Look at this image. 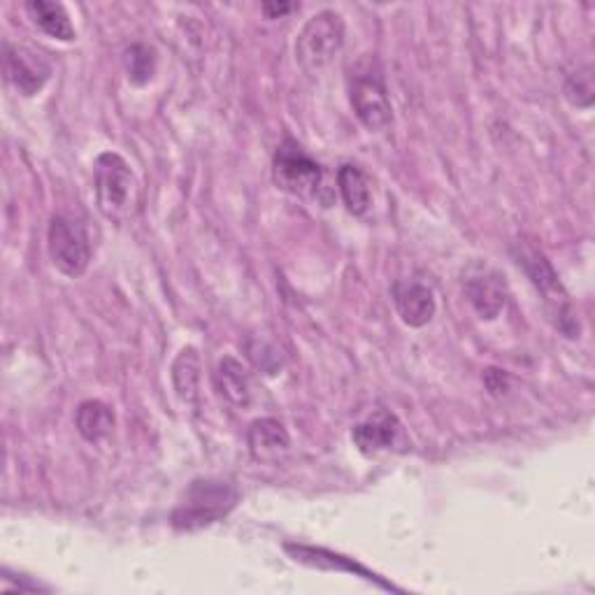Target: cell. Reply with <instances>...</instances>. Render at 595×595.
Masks as SVG:
<instances>
[{"label":"cell","mask_w":595,"mask_h":595,"mask_svg":"<svg viewBox=\"0 0 595 595\" xmlns=\"http://www.w3.org/2000/svg\"><path fill=\"white\" fill-rule=\"evenodd\" d=\"M75 426L86 442H101L114 430V411L103 400H84L75 411Z\"/></svg>","instance_id":"obj_18"},{"label":"cell","mask_w":595,"mask_h":595,"mask_svg":"<svg viewBox=\"0 0 595 595\" xmlns=\"http://www.w3.org/2000/svg\"><path fill=\"white\" fill-rule=\"evenodd\" d=\"M98 210L114 223H126L140 210V185L126 158L117 152L98 154L94 164Z\"/></svg>","instance_id":"obj_1"},{"label":"cell","mask_w":595,"mask_h":595,"mask_svg":"<svg viewBox=\"0 0 595 595\" xmlns=\"http://www.w3.org/2000/svg\"><path fill=\"white\" fill-rule=\"evenodd\" d=\"M563 94L570 105H575L580 109H591L595 101V84H593V65L584 63L577 71H572L565 77Z\"/></svg>","instance_id":"obj_20"},{"label":"cell","mask_w":595,"mask_h":595,"mask_svg":"<svg viewBox=\"0 0 595 595\" xmlns=\"http://www.w3.org/2000/svg\"><path fill=\"white\" fill-rule=\"evenodd\" d=\"M261 10H263V14L268 19H280V17H286L293 10V6H289V3H265Z\"/></svg>","instance_id":"obj_22"},{"label":"cell","mask_w":595,"mask_h":595,"mask_svg":"<svg viewBox=\"0 0 595 595\" xmlns=\"http://www.w3.org/2000/svg\"><path fill=\"white\" fill-rule=\"evenodd\" d=\"M6 77L21 96H35L52 77V63L27 44H6Z\"/></svg>","instance_id":"obj_8"},{"label":"cell","mask_w":595,"mask_h":595,"mask_svg":"<svg viewBox=\"0 0 595 595\" xmlns=\"http://www.w3.org/2000/svg\"><path fill=\"white\" fill-rule=\"evenodd\" d=\"M247 445H249V451L257 461L272 463L289 451L291 438H289V430L284 428L282 421L265 417V419H259L249 426Z\"/></svg>","instance_id":"obj_12"},{"label":"cell","mask_w":595,"mask_h":595,"mask_svg":"<svg viewBox=\"0 0 595 595\" xmlns=\"http://www.w3.org/2000/svg\"><path fill=\"white\" fill-rule=\"evenodd\" d=\"M466 295L479 316L487 319V322H493V319H498L500 312L505 310L508 286L498 272L489 270L474 274V278L466 282Z\"/></svg>","instance_id":"obj_11"},{"label":"cell","mask_w":595,"mask_h":595,"mask_svg":"<svg viewBox=\"0 0 595 595\" xmlns=\"http://www.w3.org/2000/svg\"><path fill=\"white\" fill-rule=\"evenodd\" d=\"M240 500V491L223 479H196L189 484L185 500L173 512V525L177 531L208 529L231 512Z\"/></svg>","instance_id":"obj_2"},{"label":"cell","mask_w":595,"mask_h":595,"mask_svg":"<svg viewBox=\"0 0 595 595\" xmlns=\"http://www.w3.org/2000/svg\"><path fill=\"white\" fill-rule=\"evenodd\" d=\"M200 373H202V365H200V356L196 347H185L173 361V386L179 400L189 407L198 405Z\"/></svg>","instance_id":"obj_16"},{"label":"cell","mask_w":595,"mask_h":595,"mask_svg":"<svg viewBox=\"0 0 595 595\" xmlns=\"http://www.w3.org/2000/svg\"><path fill=\"white\" fill-rule=\"evenodd\" d=\"M272 181L280 191L310 200L324 187V170L301 145L284 140L272 158Z\"/></svg>","instance_id":"obj_6"},{"label":"cell","mask_w":595,"mask_h":595,"mask_svg":"<svg viewBox=\"0 0 595 595\" xmlns=\"http://www.w3.org/2000/svg\"><path fill=\"white\" fill-rule=\"evenodd\" d=\"M345 44V21L333 10H322L305 21L295 38V61L305 73L326 67Z\"/></svg>","instance_id":"obj_5"},{"label":"cell","mask_w":595,"mask_h":595,"mask_svg":"<svg viewBox=\"0 0 595 595\" xmlns=\"http://www.w3.org/2000/svg\"><path fill=\"white\" fill-rule=\"evenodd\" d=\"M352 440L361 453H379L407 447L403 424L386 409H375L373 415L352 428Z\"/></svg>","instance_id":"obj_9"},{"label":"cell","mask_w":595,"mask_h":595,"mask_svg":"<svg viewBox=\"0 0 595 595\" xmlns=\"http://www.w3.org/2000/svg\"><path fill=\"white\" fill-rule=\"evenodd\" d=\"M215 382L219 394L236 407H249L251 403V382L249 373L244 370V365L233 358V356H223L217 365Z\"/></svg>","instance_id":"obj_15"},{"label":"cell","mask_w":595,"mask_h":595,"mask_svg":"<svg viewBox=\"0 0 595 595\" xmlns=\"http://www.w3.org/2000/svg\"><path fill=\"white\" fill-rule=\"evenodd\" d=\"M484 384L489 388V394L500 398V396H505L508 394V388H510V377L505 370H498V368H489L484 373Z\"/></svg>","instance_id":"obj_21"},{"label":"cell","mask_w":595,"mask_h":595,"mask_svg":"<svg viewBox=\"0 0 595 595\" xmlns=\"http://www.w3.org/2000/svg\"><path fill=\"white\" fill-rule=\"evenodd\" d=\"M286 552L293 556L295 563H303V565H310V567H324V570L354 572V575L365 577L368 582H375V584H379L386 591H396V586L382 582L377 575H370V572L365 570L363 565L354 563L352 559H345V556H337L333 552H326V549H314V546H303V544H286Z\"/></svg>","instance_id":"obj_13"},{"label":"cell","mask_w":595,"mask_h":595,"mask_svg":"<svg viewBox=\"0 0 595 595\" xmlns=\"http://www.w3.org/2000/svg\"><path fill=\"white\" fill-rule=\"evenodd\" d=\"M337 189L342 196V202H345V208L349 215L354 217H363L368 215L370 205H373V196H370V181L365 177V173L358 166H342L337 173Z\"/></svg>","instance_id":"obj_17"},{"label":"cell","mask_w":595,"mask_h":595,"mask_svg":"<svg viewBox=\"0 0 595 595\" xmlns=\"http://www.w3.org/2000/svg\"><path fill=\"white\" fill-rule=\"evenodd\" d=\"M124 67L128 82L135 86H145L152 82L156 73V52L149 48V44H131V48L124 52Z\"/></svg>","instance_id":"obj_19"},{"label":"cell","mask_w":595,"mask_h":595,"mask_svg":"<svg viewBox=\"0 0 595 595\" xmlns=\"http://www.w3.org/2000/svg\"><path fill=\"white\" fill-rule=\"evenodd\" d=\"M48 249L54 268L65 278L77 280L91 263V242L82 221L73 217H54L48 231Z\"/></svg>","instance_id":"obj_7"},{"label":"cell","mask_w":595,"mask_h":595,"mask_svg":"<svg viewBox=\"0 0 595 595\" xmlns=\"http://www.w3.org/2000/svg\"><path fill=\"white\" fill-rule=\"evenodd\" d=\"M27 12L33 24L42 33H48L50 38L61 40V42H73L77 38L73 21L71 17H67L61 3H50V0H31V3H27Z\"/></svg>","instance_id":"obj_14"},{"label":"cell","mask_w":595,"mask_h":595,"mask_svg":"<svg viewBox=\"0 0 595 595\" xmlns=\"http://www.w3.org/2000/svg\"><path fill=\"white\" fill-rule=\"evenodd\" d=\"M394 303L403 319V324L409 328H424L432 322L435 312H438V303L430 286L417 282V280H403L394 286Z\"/></svg>","instance_id":"obj_10"},{"label":"cell","mask_w":595,"mask_h":595,"mask_svg":"<svg viewBox=\"0 0 595 595\" xmlns=\"http://www.w3.org/2000/svg\"><path fill=\"white\" fill-rule=\"evenodd\" d=\"M349 101L358 122L370 133H382L394 124V107L377 59H363L352 67Z\"/></svg>","instance_id":"obj_3"},{"label":"cell","mask_w":595,"mask_h":595,"mask_svg":"<svg viewBox=\"0 0 595 595\" xmlns=\"http://www.w3.org/2000/svg\"><path fill=\"white\" fill-rule=\"evenodd\" d=\"M514 259H516V265L529 274L533 286L546 298V303L554 305L559 331L565 337H580V322L567 303V293L559 280L556 270L552 268V263H549V259L535 244L521 242V240L514 244Z\"/></svg>","instance_id":"obj_4"}]
</instances>
